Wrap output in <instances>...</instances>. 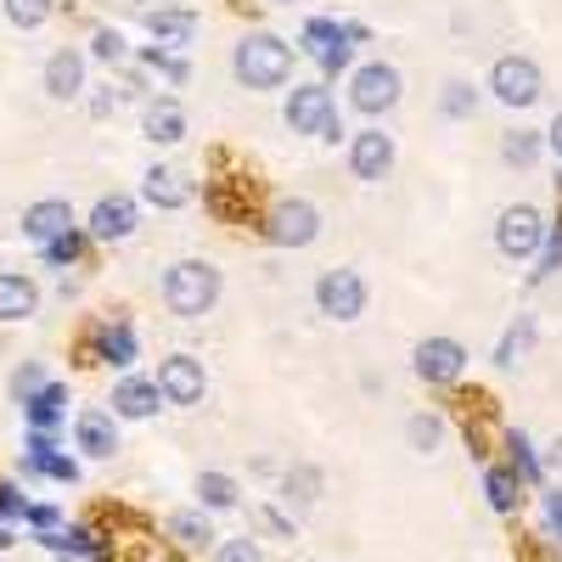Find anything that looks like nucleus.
I'll use <instances>...</instances> for the list:
<instances>
[{
	"label": "nucleus",
	"mask_w": 562,
	"mask_h": 562,
	"mask_svg": "<svg viewBox=\"0 0 562 562\" xmlns=\"http://www.w3.org/2000/svg\"><path fill=\"white\" fill-rule=\"evenodd\" d=\"M140 135H147L153 147H175V140H186V108L175 97L147 102V113H140Z\"/></svg>",
	"instance_id": "17"
},
{
	"label": "nucleus",
	"mask_w": 562,
	"mask_h": 562,
	"mask_svg": "<svg viewBox=\"0 0 562 562\" xmlns=\"http://www.w3.org/2000/svg\"><path fill=\"white\" fill-rule=\"evenodd\" d=\"M79 90H85V52L63 45V52H52V57H45V97L74 102Z\"/></svg>",
	"instance_id": "14"
},
{
	"label": "nucleus",
	"mask_w": 562,
	"mask_h": 562,
	"mask_svg": "<svg viewBox=\"0 0 562 562\" xmlns=\"http://www.w3.org/2000/svg\"><path fill=\"white\" fill-rule=\"evenodd\" d=\"M321 467H310V461H293L288 473H281V501H288L293 512H304V506H315L321 501Z\"/></svg>",
	"instance_id": "23"
},
{
	"label": "nucleus",
	"mask_w": 562,
	"mask_h": 562,
	"mask_svg": "<svg viewBox=\"0 0 562 562\" xmlns=\"http://www.w3.org/2000/svg\"><path fill=\"white\" fill-rule=\"evenodd\" d=\"M97 360H108V366H130V360H135V333H130V321L97 326Z\"/></svg>",
	"instance_id": "25"
},
{
	"label": "nucleus",
	"mask_w": 562,
	"mask_h": 562,
	"mask_svg": "<svg viewBox=\"0 0 562 562\" xmlns=\"http://www.w3.org/2000/svg\"><path fill=\"white\" fill-rule=\"evenodd\" d=\"M220 265L209 259H175L164 270V304L180 315V321H203L214 304H220Z\"/></svg>",
	"instance_id": "2"
},
{
	"label": "nucleus",
	"mask_w": 562,
	"mask_h": 562,
	"mask_svg": "<svg viewBox=\"0 0 562 562\" xmlns=\"http://www.w3.org/2000/svg\"><path fill=\"white\" fill-rule=\"evenodd\" d=\"M0 518H29V501H23V490L18 484H0Z\"/></svg>",
	"instance_id": "38"
},
{
	"label": "nucleus",
	"mask_w": 562,
	"mask_h": 562,
	"mask_svg": "<svg viewBox=\"0 0 562 562\" xmlns=\"http://www.w3.org/2000/svg\"><path fill=\"white\" fill-rule=\"evenodd\" d=\"M535 338H540V321H535V315H518V321H512L506 333H501V344H495V366H501V371L524 366L529 349H535Z\"/></svg>",
	"instance_id": "21"
},
{
	"label": "nucleus",
	"mask_w": 562,
	"mask_h": 562,
	"mask_svg": "<svg viewBox=\"0 0 562 562\" xmlns=\"http://www.w3.org/2000/svg\"><path fill=\"white\" fill-rule=\"evenodd\" d=\"M490 97H495L501 108H535V102H540V63H535V57H518V52L495 57V68H490Z\"/></svg>",
	"instance_id": "5"
},
{
	"label": "nucleus",
	"mask_w": 562,
	"mask_h": 562,
	"mask_svg": "<svg viewBox=\"0 0 562 562\" xmlns=\"http://www.w3.org/2000/svg\"><path fill=\"white\" fill-rule=\"evenodd\" d=\"M546 147L562 158V113H557V119H551V130H546Z\"/></svg>",
	"instance_id": "42"
},
{
	"label": "nucleus",
	"mask_w": 562,
	"mask_h": 562,
	"mask_svg": "<svg viewBox=\"0 0 562 562\" xmlns=\"http://www.w3.org/2000/svg\"><path fill=\"white\" fill-rule=\"evenodd\" d=\"M7 546H12V535H7V529H0V551H7Z\"/></svg>",
	"instance_id": "43"
},
{
	"label": "nucleus",
	"mask_w": 562,
	"mask_h": 562,
	"mask_svg": "<svg viewBox=\"0 0 562 562\" xmlns=\"http://www.w3.org/2000/svg\"><path fill=\"white\" fill-rule=\"evenodd\" d=\"M45 383H52V378H45V366H40V360H23V366L12 371V400H18V405H29Z\"/></svg>",
	"instance_id": "32"
},
{
	"label": "nucleus",
	"mask_w": 562,
	"mask_h": 562,
	"mask_svg": "<svg viewBox=\"0 0 562 562\" xmlns=\"http://www.w3.org/2000/svg\"><path fill=\"white\" fill-rule=\"evenodd\" d=\"M333 119H338L333 90H326V85H293V97H288V130L293 135H315L321 140V130Z\"/></svg>",
	"instance_id": "10"
},
{
	"label": "nucleus",
	"mask_w": 562,
	"mask_h": 562,
	"mask_svg": "<svg viewBox=\"0 0 562 562\" xmlns=\"http://www.w3.org/2000/svg\"><path fill=\"white\" fill-rule=\"evenodd\" d=\"M540 153H546V135H540V130H506V135H501V158H506L512 169L540 164Z\"/></svg>",
	"instance_id": "27"
},
{
	"label": "nucleus",
	"mask_w": 562,
	"mask_h": 562,
	"mask_svg": "<svg viewBox=\"0 0 562 562\" xmlns=\"http://www.w3.org/2000/svg\"><path fill=\"white\" fill-rule=\"evenodd\" d=\"M546 524H551V535L562 540V490H551V495H546Z\"/></svg>",
	"instance_id": "40"
},
{
	"label": "nucleus",
	"mask_w": 562,
	"mask_h": 562,
	"mask_svg": "<svg viewBox=\"0 0 562 562\" xmlns=\"http://www.w3.org/2000/svg\"><path fill=\"white\" fill-rule=\"evenodd\" d=\"M551 270H562V237H551V248H546V259H540V270H529V281H546Z\"/></svg>",
	"instance_id": "39"
},
{
	"label": "nucleus",
	"mask_w": 562,
	"mask_h": 562,
	"mask_svg": "<svg viewBox=\"0 0 562 562\" xmlns=\"http://www.w3.org/2000/svg\"><path fill=\"white\" fill-rule=\"evenodd\" d=\"M198 501H203V512H231L243 501V490L231 473H198Z\"/></svg>",
	"instance_id": "28"
},
{
	"label": "nucleus",
	"mask_w": 562,
	"mask_h": 562,
	"mask_svg": "<svg viewBox=\"0 0 562 562\" xmlns=\"http://www.w3.org/2000/svg\"><path fill=\"white\" fill-rule=\"evenodd\" d=\"M90 237L97 243H124L130 231H135V198H124V192H113V198H102L97 209H90Z\"/></svg>",
	"instance_id": "13"
},
{
	"label": "nucleus",
	"mask_w": 562,
	"mask_h": 562,
	"mask_svg": "<svg viewBox=\"0 0 562 562\" xmlns=\"http://www.w3.org/2000/svg\"><path fill=\"white\" fill-rule=\"evenodd\" d=\"M439 113H445V119H473V113H479V90L467 85V79H445V90H439Z\"/></svg>",
	"instance_id": "31"
},
{
	"label": "nucleus",
	"mask_w": 562,
	"mask_h": 562,
	"mask_svg": "<svg viewBox=\"0 0 562 562\" xmlns=\"http://www.w3.org/2000/svg\"><path fill=\"white\" fill-rule=\"evenodd\" d=\"M74 439H79L85 456H113L119 450V416L113 411H97V405L79 411L74 416Z\"/></svg>",
	"instance_id": "16"
},
{
	"label": "nucleus",
	"mask_w": 562,
	"mask_h": 562,
	"mask_svg": "<svg viewBox=\"0 0 562 562\" xmlns=\"http://www.w3.org/2000/svg\"><path fill=\"white\" fill-rule=\"evenodd\" d=\"M158 405H164V394L147 378H124L113 389V416H124V422H147V416H158Z\"/></svg>",
	"instance_id": "18"
},
{
	"label": "nucleus",
	"mask_w": 562,
	"mask_h": 562,
	"mask_svg": "<svg viewBox=\"0 0 562 562\" xmlns=\"http://www.w3.org/2000/svg\"><path fill=\"white\" fill-rule=\"evenodd\" d=\"M349 169H355V180H366V186L389 180V169H394V135L360 130V135L349 140Z\"/></svg>",
	"instance_id": "11"
},
{
	"label": "nucleus",
	"mask_w": 562,
	"mask_h": 562,
	"mask_svg": "<svg viewBox=\"0 0 562 562\" xmlns=\"http://www.w3.org/2000/svg\"><path fill=\"white\" fill-rule=\"evenodd\" d=\"M315 310H321L326 321H360V315H366V281H360V270H349V265L321 270V281H315Z\"/></svg>",
	"instance_id": "7"
},
{
	"label": "nucleus",
	"mask_w": 562,
	"mask_h": 562,
	"mask_svg": "<svg viewBox=\"0 0 562 562\" xmlns=\"http://www.w3.org/2000/svg\"><path fill=\"white\" fill-rule=\"evenodd\" d=\"M411 366H416V378H422V383L445 389V383H456L461 371H467V349H461L456 338H422L416 355H411Z\"/></svg>",
	"instance_id": "9"
},
{
	"label": "nucleus",
	"mask_w": 562,
	"mask_h": 562,
	"mask_svg": "<svg viewBox=\"0 0 562 562\" xmlns=\"http://www.w3.org/2000/svg\"><path fill=\"white\" fill-rule=\"evenodd\" d=\"M276 7H293V0H276Z\"/></svg>",
	"instance_id": "44"
},
{
	"label": "nucleus",
	"mask_w": 562,
	"mask_h": 562,
	"mask_svg": "<svg viewBox=\"0 0 562 562\" xmlns=\"http://www.w3.org/2000/svg\"><path fill=\"white\" fill-rule=\"evenodd\" d=\"M63 411H68V389H63V383H45V389L23 405V416H29L34 434H52L57 422H63Z\"/></svg>",
	"instance_id": "24"
},
{
	"label": "nucleus",
	"mask_w": 562,
	"mask_h": 562,
	"mask_svg": "<svg viewBox=\"0 0 562 562\" xmlns=\"http://www.w3.org/2000/svg\"><path fill=\"white\" fill-rule=\"evenodd\" d=\"M158 394H164V405H203V394H209V371H203V360L198 355H169V360H158Z\"/></svg>",
	"instance_id": "8"
},
{
	"label": "nucleus",
	"mask_w": 562,
	"mask_h": 562,
	"mask_svg": "<svg viewBox=\"0 0 562 562\" xmlns=\"http://www.w3.org/2000/svg\"><path fill=\"white\" fill-rule=\"evenodd\" d=\"M79 248H85V237H79V231H68V237L45 243V259H52V265H74V259H79Z\"/></svg>",
	"instance_id": "37"
},
{
	"label": "nucleus",
	"mask_w": 562,
	"mask_h": 562,
	"mask_svg": "<svg viewBox=\"0 0 562 562\" xmlns=\"http://www.w3.org/2000/svg\"><path fill=\"white\" fill-rule=\"evenodd\" d=\"M90 52H97L102 63H124V34L119 29H97L90 34Z\"/></svg>",
	"instance_id": "36"
},
{
	"label": "nucleus",
	"mask_w": 562,
	"mask_h": 562,
	"mask_svg": "<svg viewBox=\"0 0 562 562\" xmlns=\"http://www.w3.org/2000/svg\"><path fill=\"white\" fill-rule=\"evenodd\" d=\"M52 7H57V0H7V18L18 29H40L45 18H52Z\"/></svg>",
	"instance_id": "34"
},
{
	"label": "nucleus",
	"mask_w": 562,
	"mask_h": 562,
	"mask_svg": "<svg viewBox=\"0 0 562 562\" xmlns=\"http://www.w3.org/2000/svg\"><path fill=\"white\" fill-rule=\"evenodd\" d=\"M140 198H147L153 209H186L192 203V180H186L180 169H169V164H153L147 175H140Z\"/></svg>",
	"instance_id": "15"
},
{
	"label": "nucleus",
	"mask_w": 562,
	"mask_h": 562,
	"mask_svg": "<svg viewBox=\"0 0 562 562\" xmlns=\"http://www.w3.org/2000/svg\"><path fill=\"white\" fill-rule=\"evenodd\" d=\"M400 97H405V79H400L394 63H360L355 79H349V102H355V113H366V119L394 113Z\"/></svg>",
	"instance_id": "3"
},
{
	"label": "nucleus",
	"mask_w": 562,
	"mask_h": 562,
	"mask_svg": "<svg viewBox=\"0 0 562 562\" xmlns=\"http://www.w3.org/2000/svg\"><path fill=\"white\" fill-rule=\"evenodd\" d=\"M265 237L276 248H310L321 237V209L310 198H281L270 214H265Z\"/></svg>",
	"instance_id": "6"
},
{
	"label": "nucleus",
	"mask_w": 562,
	"mask_h": 562,
	"mask_svg": "<svg viewBox=\"0 0 562 562\" xmlns=\"http://www.w3.org/2000/svg\"><path fill=\"white\" fill-rule=\"evenodd\" d=\"M304 40H310V57H315L326 74H344V68H349V45H344L349 29H338V23H310Z\"/></svg>",
	"instance_id": "19"
},
{
	"label": "nucleus",
	"mask_w": 562,
	"mask_h": 562,
	"mask_svg": "<svg viewBox=\"0 0 562 562\" xmlns=\"http://www.w3.org/2000/svg\"><path fill=\"white\" fill-rule=\"evenodd\" d=\"M40 310V288L23 276V270H7L0 276V321H29Z\"/></svg>",
	"instance_id": "22"
},
{
	"label": "nucleus",
	"mask_w": 562,
	"mask_h": 562,
	"mask_svg": "<svg viewBox=\"0 0 562 562\" xmlns=\"http://www.w3.org/2000/svg\"><path fill=\"white\" fill-rule=\"evenodd\" d=\"M169 535H175L186 551H209V546H214V524H209L203 506H198V512H175V518H169Z\"/></svg>",
	"instance_id": "26"
},
{
	"label": "nucleus",
	"mask_w": 562,
	"mask_h": 562,
	"mask_svg": "<svg viewBox=\"0 0 562 562\" xmlns=\"http://www.w3.org/2000/svg\"><path fill=\"white\" fill-rule=\"evenodd\" d=\"M484 495H490L495 512H518L524 484H518V473H512V467H490V473H484Z\"/></svg>",
	"instance_id": "29"
},
{
	"label": "nucleus",
	"mask_w": 562,
	"mask_h": 562,
	"mask_svg": "<svg viewBox=\"0 0 562 562\" xmlns=\"http://www.w3.org/2000/svg\"><path fill=\"white\" fill-rule=\"evenodd\" d=\"M405 439H411V450H416V456H434V450H439V439H445V422H439L434 411H416V416L405 422Z\"/></svg>",
	"instance_id": "30"
},
{
	"label": "nucleus",
	"mask_w": 562,
	"mask_h": 562,
	"mask_svg": "<svg viewBox=\"0 0 562 562\" xmlns=\"http://www.w3.org/2000/svg\"><path fill=\"white\" fill-rule=\"evenodd\" d=\"M546 214L535 209V203H512V209H501V220H495V248L506 254V259H535L540 248H546Z\"/></svg>",
	"instance_id": "4"
},
{
	"label": "nucleus",
	"mask_w": 562,
	"mask_h": 562,
	"mask_svg": "<svg viewBox=\"0 0 562 562\" xmlns=\"http://www.w3.org/2000/svg\"><path fill=\"white\" fill-rule=\"evenodd\" d=\"M506 450H512V473H518V484H535L540 479V461H535L529 439L524 434H506Z\"/></svg>",
	"instance_id": "33"
},
{
	"label": "nucleus",
	"mask_w": 562,
	"mask_h": 562,
	"mask_svg": "<svg viewBox=\"0 0 562 562\" xmlns=\"http://www.w3.org/2000/svg\"><path fill=\"white\" fill-rule=\"evenodd\" d=\"M147 29H153L158 45L180 52V45H192V34H198V12L192 7H164V12H147Z\"/></svg>",
	"instance_id": "20"
},
{
	"label": "nucleus",
	"mask_w": 562,
	"mask_h": 562,
	"mask_svg": "<svg viewBox=\"0 0 562 562\" xmlns=\"http://www.w3.org/2000/svg\"><path fill=\"white\" fill-rule=\"evenodd\" d=\"M231 74H237L248 90H281L293 79V45L281 40V34H243L237 40V52H231Z\"/></svg>",
	"instance_id": "1"
},
{
	"label": "nucleus",
	"mask_w": 562,
	"mask_h": 562,
	"mask_svg": "<svg viewBox=\"0 0 562 562\" xmlns=\"http://www.w3.org/2000/svg\"><path fill=\"white\" fill-rule=\"evenodd\" d=\"M68 231H74V209L63 203V198H45V203H29L23 209V237L29 243H57V237H68Z\"/></svg>",
	"instance_id": "12"
},
{
	"label": "nucleus",
	"mask_w": 562,
	"mask_h": 562,
	"mask_svg": "<svg viewBox=\"0 0 562 562\" xmlns=\"http://www.w3.org/2000/svg\"><path fill=\"white\" fill-rule=\"evenodd\" d=\"M29 524H40V529H57V506H29Z\"/></svg>",
	"instance_id": "41"
},
{
	"label": "nucleus",
	"mask_w": 562,
	"mask_h": 562,
	"mask_svg": "<svg viewBox=\"0 0 562 562\" xmlns=\"http://www.w3.org/2000/svg\"><path fill=\"white\" fill-rule=\"evenodd\" d=\"M214 562H265V551H259V540H220V551H214Z\"/></svg>",
	"instance_id": "35"
}]
</instances>
